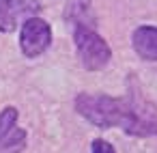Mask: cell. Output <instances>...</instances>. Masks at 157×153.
Masks as SVG:
<instances>
[{
    "mask_svg": "<svg viewBox=\"0 0 157 153\" xmlns=\"http://www.w3.org/2000/svg\"><path fill=\"white\" fill-rule=\"evenodd\" d=\"M52 39H54L52 26L43 18L33 15L24 20L20 26V50L26 58H37L45 54L52 45Z\"/></svg>",
    "mask_w": 157,
    "mask_h": 153,
    "instance_id": "obj_3",
    "label": "cell"
},
{
    "mask_svg": "<svg viewBox=\"0 0 157 153\" xmlns=\"http://www.w3.org/2000/svg\"><path fill=\"white\" fill-rule=\"evenodd\" d=\"M71 33H73V45H75L78 58L84 69L99 71V69L108 67V63L112 58V50H110L108 41L93 26H88L82 18H73Z\"/></svg>",
    "mask_w": 157,
    "mask_h": 153,
    "instance_id": "obj_2",
    "label": "cell"
},
{
    "mask_svg": "<svg viewBox=\"0 0 157 153\" xmlns=\"http://www.w3.org/2000/svg\"><path fill=\"white\" fill-rule=\"evenodd\" d=\"M20 112L15 106L0 110V153H22L26 149L28 134L17 125Z\"/></svg>",
    "mask_w": 157,
    "mask_h": 153,
    "instance_id": "obj_4",
    "label": "cell"
},
{
    "mask_svg": "<svg viewBox=\"0 0 157 153\" xmlns=\"http://www.w3.org/2000/svg\"><path fill=\"white\" fill-rule=\"evenodd\" d=\"M90 153H116V151H114V147H112L108 140H103V138H95L93 144H90Z\"/></svg>",
    "mask_w": 157,
    "mask_h": 153,
    "instance_id": "obj_7",
    "label": "cell"
},
{
    "mask_svg": "<svg viewBox=\"0 0 157 153\" xmlns=\"http://www.w3.org/2000/svg\"><path fill=\"white\" fill-rule=\"evenodd\" d=\"M131 45L140 58L157 63V26H138L131 35Z\"/></svg>",
    "mask_w": 157,
    "mask_h": 153,
    "instance_id": "obj_6",
    "label": "cell"
},
{
    "mask_svg": "<svg viewBox=\"0 0 157 153\" xmlns=\"http://www.w3.org/2000/svg\"><path fill=\"white\" fill-rule=\"evenodd\" d=\"M73 106L80 116L101 129L118 127L121 131L138 138L157 136V104L144 95L133 73L127 76L123 95L80 93Z\"/></svg>",
    "mask_w": 157,
    "mask_h": 153,
    "instance_id": "obj_1",
    "label": "cell"
},
{
    "mask_svg": "<svg viewBox=\"0 0 157 153\" xmlns=\"http://www.w3.org/2000/svg\"><path fill=\"white\" fill-rule=\"evenodd\" d=\"M41 11L39 0H0V33H13L24 20Z\"/></svg>",
    "mask_w": 157,
    "mask_h": 153,
    "instance_id": "obj_5",
    "label": "cell"
}]
</instances>
